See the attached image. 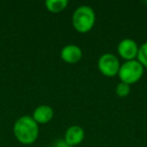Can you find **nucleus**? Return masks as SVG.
<instances>
[{
    "instance_id": "f257e3e1",
    "label": "nucleus",
    "mask_w": 147,
    "mask_h": 147,
    "mask_svg": "<svg viewBox=\"0 0 147 147\" xmlns=\"http://www.w3.org/2000/svg\"><path fill=\"white\" fill-rule=\"evenodd\" d=\"M14 135L19 142L30 144L38 136V126L34 119L30 116H22L15 122L13 127Z\"/></svg>"
},
{
    "instance_id": "f03ea898",
    "label": "nucleus",
    "mask_w": 147,
    "mask_h": 147,
    "mask_svg": "<svg viewBox=\"0 0 147 147\" xmlns=\"http://www.w3.org/2000/svg\"><path fill=\"white\" fill-rule=\"evenodd\" d=\"M96 16L90 6L82 5L75 10L73 15L74 27L80 32H87L94 26Z\"/></svg>"
},
{
    "instance_id": "7ed1b4c3",
    "label": "nucleus",
    "mask_w": 147,
    "mask_h": 147,
    "mask_svg": "<svg viewBox=\"0 0 147 147\" xmlns=\"http://www.w3.org/2000/svg\"><path fill=\"white\" fill-rule=\"evenodd\" d=\"M143 71H144V67L138 61L132 59L123 63L120 67L118 74L123 83L131 85L140 80Z\"/></svg>"
},
{
    "instance_id": "20e7f679",
    "label": "nucleus",
    "mask_w": 147,
    "mask_h": 147,
    "mask_svg": "<svg viewBox=\"0 0 147 147\" xmlns=\"http://www.w3.org/2000/svg\"><path fill=\"white\" fill-rule=\"evenodd\" d=\"M98 67L101 73L107 77H113L119 73L120 63L119 61L112 53H105L99 59Z\"/></svg>"
},
{
    "instance_id": "39448f33",
    "label": "nucleus",
    "mask_w": 147,
    "mask_h": 147,
    "mask_svg": "<svg viewBox=\"0 0 147 147\" xmlns=\"http://www.w3.org/2000/svg\"><path fill=\"white\" fill-rule=\"evenodd\" d=\"M118 51L123 59L132 61L138 55L137 43L131 38H125L120 41L118 45Z\"/></svg>"
},
{
    "instance_id": "423d86ee",
    "label": "nucleus",
    "mask_w": 147,
    "mask_h": 147,
    "mask_svg": "<svg viewBox=\"0 0 147 147\" xmlns=\"http://www.w3.org/2000/svg\"><path fill=\"white\" fill-rule=\"evenodd\" d=\"M61 59L69 63H75L82 59V49L75 45H67L61 49Z\"/></svg>"
},
{
    "instance_id": "0eeeda50",
    "label": "nucleus",
    "mask_w": 147,
    "mask_h": 147,
    "mask_svg": "<svg viewBox=\"0 0 147 147\" xmlns=\"http://www.w3.org/2000/svg\"><path fill=\"white\" fill-rule=\"evenodd\" d=\"M84 137L85 133L82 127L74 125V126L69 127L67 130V132H65V141L67 143V145L74 146V145L80 144L83 141V139H84Z\"/></svg>"
},
{
    "instance_id": "6e6552de",
    "label": "nucleus",
    "mask_w": 147,
    "mask_h": 147,
    "mask_svg": "<svg viewBox=\"0 0 147 147\" xmlns=\"http://www.w3.org/2000/svg\"><path fill=\"white\" fill-rule=\"evenodd\" d=\"M53 116V111L51 107L47 105H40L33 112V119L36 123L45 124L51 120Z\"/></svg>"
},
{
    "instance_id": "1a4fd4ad",
    "label": "nucleus",
    "mask_w": 147,
    "mask_h": 147,
    "mask_svg": "<svg viewBox=\"0 0 147 147\" xmlns=\"http://www.w3.org/2000/svg\"><path fill=\"white\" fill-rule=\"evenodd\" d=\"M67 0H47L45 5L47 8L51 12H59L63 11L67 6Z\"/></svg>"
},
{
    "instance_id": "9d476101",
    "label": "nucleus",
    "mask_w": 147,
    "mask_h": 147,
    "mask_svg": "<svg viewBox=\"0 0 147 147\" xmlns=\"http://www.w3.org/2000/svg\"><path fill=\"white\" fill-rule=\"evenodd\" d=\"M138 61L143 65L147 67V42L143 43L138 49Z\"/></svg>"
},
{
    "instance_id": "9b49d317",
    "label": "nucleus",
    "mask_w": 147,
    "mask_h": 147,
    "mask_svg": "<svg viewBox=\"0 0 147 147\" xmlns=\"http://www.w3.org/2000/svg\"><path fill=\"white\" fill-rule=\"evenodd\" d=\"M116 93L119 97H126L130 93V85L123 82L119 83L116 88Z\"/></svg>"
},
{
    "instance_id": "f8f14e48",
    "label": "nucleus",
    "mask_w": 147,
    "mask_h": 147,
    "mask_svg": "<svg viewBox=\"0 0 147 147\" xmlns=\"http://www.w3.org/2000/svg\"><path fill=\"white\" fill-rule=\"evenodd\" d=\"M53 147H71V146L67 145V143L65 140H59L53 144Z\"/></svg>"
}]
</instances>
